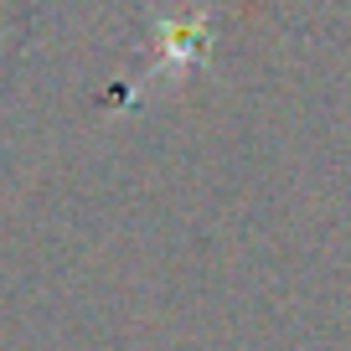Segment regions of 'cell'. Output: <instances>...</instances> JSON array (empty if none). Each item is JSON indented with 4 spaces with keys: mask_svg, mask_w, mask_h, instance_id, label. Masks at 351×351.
I'll return each instance as SVG.
<instances>
[{
    "mask_svg": "<svg viewBox=\"0 0 351 351\" xmlns=\"http://www.w3.org/2000/svg\"><path fill=\"white\" fill-rule=\"evenodd\" d=\"M212 21L202 11H186V21H160V62L155 73H191L207 57Z\"/></svg>",
    "mask_w": 351,
    "mask_h": 351,
    "instance_id": "obj_1",
    "label": "cell"
}]
</instances>
